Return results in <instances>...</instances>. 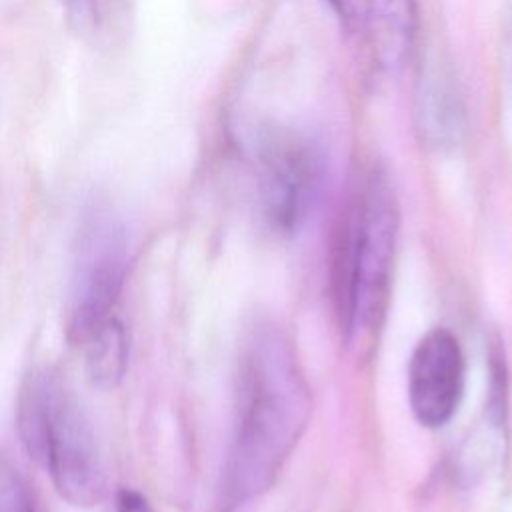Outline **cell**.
Segmentation results:
<instances>
[{
  "label": "cell",
  "instance_id": "obj_10",
  "mask_svg": "<svg viewBox=\"0 0 512 512\" xmlns=\"http://www.w3.org/2000/svg\"><path fill=\"white\" fill-rule=\"evenodd\" d=\"M86 370L94 386L102 390L116 388L128 370V332L116 316L106 322L84 346Z\"/></svg>",
  "mask_w": 512,
  "mask_h": 512
},
{
  "label": "cell",
  "instance_id": "obj_2",
  "mask_svg": "<svg viewBox=\"0 0 512 512\" xmlns=\"http://www.w3.org/2000/svg\"><path fill=\"white\" fill-rule=\"evenodd\" d=\"M398 230L400 206L396 190L388 172L374 164L352 188L334 240V300L350 346L362 348L370 344L382 326Z\"/></svg>",
  "mask_w": 512,
  "mask_h": 512
},
{
  "label": "cell",
  "instance_id": "obj_5",
  "mask_svg": "<svg viewBox=\"0 0 512 512\" xmlns=\"http://www.w3.org/2000/svg\"><path fill=\"white\" fill-rule=\"evenodd\" d=\"M256 202L276 234H296L314 216L326 186V154L306 132L264 124L252 138Z\"/></svg>",
  "mask_w": 512,
  "mask_h": 512
},
{
  "label": "cell",
  "instance_id": "obj_13",
  "mask_svg": "<svg viewBox=\"0 0 512 512\" xmlns=\"http://www.w3.org/2000/svg\"><path fill=\"white\" fill-rule=\"evenodd\" d=\"M114 512H152V508L140 492H136L132 488H122L116 496Z\"/></svg>",
  "mask_w": 512,
  "mask_h": 512
},
{
  "label": "cell",
  "instance_id": "obj_6",
  "mask_svg": "<svg viewBox=\"0 0 512 512\" xmlns=\"http://www.w3.org/2000/svg\"><path fill=\"white\" fill-rule=\"evenodd\" d=\"M466 380V360L458 338L448 328L426 332L408 360V404L426 428H440L456 414Z\"/></svg>",
  "mask_w": 512,
  "mask_h": 512
},
{
  "label": "cell",
  "instance_id": "obj_4",
  "mask_svg": "<svg viewBox=\"0 0 512 512\" xmlns=\"http://www.w3.org/2000/svg\"><path fill=\"white\" fill-rule=\"evenodd\" d=\"M130 238L120 214L92 202L82 210L72 244L64 330L72 346H84L106 322L126 282Z\"/></svg>",
  "mask_w": 512,
  "mask_h": 512
},
{
  "label": "cell",
  "instance_id": "obj_7",
  "mask_svg": "<svg viewBox=\"0 0 512 512\" xmlns=\"http://www.w3.org/2000/svg\"><path fill=\"white\" fill-rule=\"evenodd\" d=\"M414 130L422 146L430 150H452L462 144L468 116L460 84L448 64L428 58L418 68L412 100Z\"/></svg>",
  "mask_w": 512,
  "mask_h": 512
},
{
  "label": "cell",
  "instance_id": "obj_3",
  "mask_svg": "<svg viewBox=\"0 0 512 512\" xmlns=\"http://www.w3.org/2000/svg\"><path fill=\"white\" fill-rule=\"evenodd\" d=\"M16 428L28 456L74 508H94L106 494V474L90 420L74 390L54 368H34L18 388Z\"/></svg>",
  "mask_w": 512,
  "mask_h": 512
},
{
  "label": "cell",
  "instance_id": "obj_11",
  "mask_svg": "<svg viewBox=\"0 0 512 512\" xmlns=\"http://www.w3.org/2000/svg\"><path fill=\"white\" fill-rule=\"evenodd\" d=\"M0 512H38L30 486L6 458H0Z\"/></svg>",
  "mask_w": 512,
  "mask_h": 512
},
{
  "label": "cell",
  "instance_id": "obj_12",
  "mask_svg": "<svg viewBox=\"0 0 512 512\" xmlns=\"http://www.w3.org/2000/svg\"><path fill=\"white\" fill-rule=\"evenodd\" d=\"M342 28L348 32H360L368 26L374 10L376 0H326Z\"/></svg>",
  "mask_w": 512,
  "mask_h": 512
},
{
  "label": "cell",
  "instance_id": "obj_1",
  "mask_svg": "<svg viewBox=\"0 0 512 512\" xmlns=\"http://www.w3.org/2000/svg\"><path fill=\"white\" fill-rule=\"evenodd\" d=\"M310 388L288 336L260 324L238 374V408L222 472L218 512H240L278 478L310 420Z\"/></svg>",
  "mask_w": 512,
  "mask_h": 512
},
{
  "label": "cell",
  "instance_id": "obj_9",
  "mask_svg": "<svg viewBox=\"0 0 512 512\" xmlns=\"http://www.w3.org/2000/svg\"><path fill=\"white\" fill-rule=\"evenodd\" d=\"M68 28L100 48L120 44L132 18V0H54Z\"/></svg>",
  "mask_w": 512,
  "mask_h": 512
},
{
  "label": "cell",
  "instance_id": "obj_8",
  "mask_svg": "<svg viewBox=\"0 0 512 512\" xmlns=\"http://www.w3.org/2000/svg\"><path fill=\"white\" fill-rule=\"evenodd\" d=\"M370 24H374L372 48L378 66L390 72L406 66L418 40V0H382L376 4Z\"/></svg>",
  "mask_w": 512,
  "mask_h": 512
}]
</instances>
